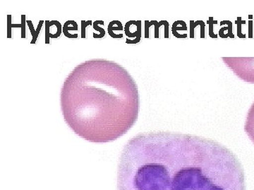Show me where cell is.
Returning <instances> with one entry per match:
<instances>
[{
	"mask_svg": "<svg viewBox=\"0 0 254 190\" xmlns=\"http://www.w3.org/2000/svg\"><path fill=\"white\" fill-rule=\"evenodd\" d=\"M118 190H246L243 166L225 145L178 132L139 133L124 146Z\"/></svg>",
	"mask_w": 254,
	"mask_h": 190,
	"instance_id": "6da1fadb",
	"label": "cell"
},
{
	"mask_svg": "<svg viewBox=\"0 0 254 190\" xmlns=\"http://www.w3.org/2000/svg\"><path fill=\"white\" fill-rule=\"evenodd\" d=\"M60 106L65 122L76 136L90 142H111L125 136L138 120V86L118 63L88 60L65 78Z\"/></svg>",
	"mask_w": 254,
	"mask_h": 190,
	"instance_id": "7a4b0ae2",
	"label": "cell"
},
{
	"mask_svg": "<svg viewBox=\"0 0 254 190\" xmlns=\"http://www.w3.org/2000/svg\"><path fill=\"white\" fill-rule=\"evenodd\" d=\"M222 59L242 81L254 83V57H222Z\"/></svg>",
	"mask_w": 254,
	"mask_h": 190,
	"instance_id": "3957f363",
	"label": "cell"
},
{
	"mask_svg": "<svg viewBox=\"0 0 254 190\" xmlns=\"http://www.w3.org/2000/svg\"><path fill=\"white\" fill-rule=\"evenodd\" d=\"M245 131L254 144V101L247 113Z\"/></svg>",
	"mask_w": 254,
	"mask_h": 190,
	"instance_id": "277c9868",
	"label": "cell"
}]
</instances>
